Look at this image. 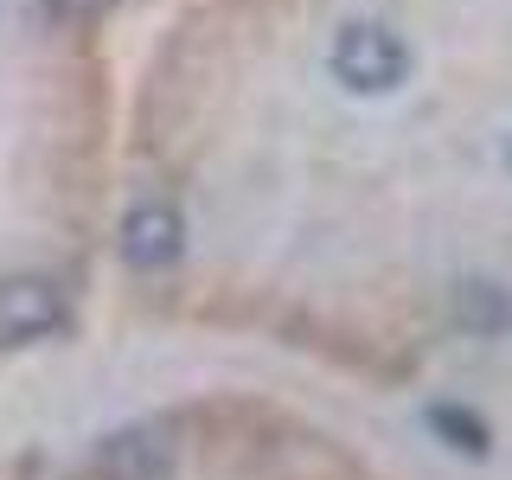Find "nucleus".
<instances>
[{"label": "nucleus", "instance_id": "nucleus-1", "mask_svg": "<svg viewBox=\"0 0 512 480\" xmlns=\"http://www.w3.org/2000/svg\"><path fill=\"white\" fill-rule=\"evenodd\" d=\"M103 288L378 391L512 333V0H160Z\"/></svg>", "mask_w": 512, "mask_h": 480}, {"label": "nucleus", "instance_id": "nucleus-3", "mask_svg": "<svg viewBox=\"0 0 512 480\" xmlns=\"http://www.w3.org/2000/svg\"><path fill=\"white\" fill-rule=\"evenodd\" d=\"M52 480H391L327 416L256 391H192L90 436Z\"/></svg>", "mask_w": 512, "mask_h": 480}, {"label": "nucleus", "instance_id": "nucleus-2", "mask_svg": "<svg viewBox=\"0 0 512 480\" xmlns=\"http://www.w3.org/2000/svg\"><path fill=\"white\" fill-rule=\"evenodd\" d=\"M128 32L135 0H0V359L103 295Z\"/></svg>", "mask_w": 512, "mask_h": 480}]
</instances>
